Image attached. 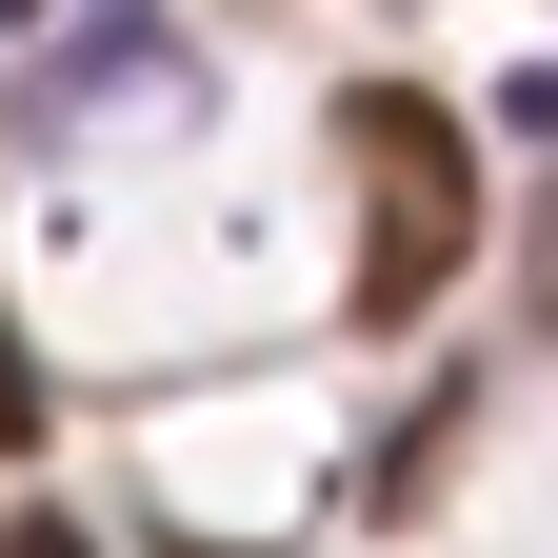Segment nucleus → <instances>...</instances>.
I'll use <instances>...</instances> for the list:
<instances>
[{
	"label": "nucleus",
	"mask_w": 558,
	"mask_h": 558,
	"mask_svg": "<svg viewBox=\"0 0 558 558\" xmlns=\"http://www.w3.org/2000/svg\"><path fill=\"white\" fill-rule=\"evenodd\" d=\"M339 160H360V319H418L478 259V140H459V100L360 81L339 100Z\"/></svg>",
	"instance_id": "obj_1"
},
{
	"label": "nucleus",
	"mask_w": 558,
	"mask_h": 558,
	"mask_svg": "<svg viewBox=\"0 0 558 558\" xmlns=\"http://www.w3.org/2000/svg\"><path fill=\"white\" fill-rule=\"evenodd\" d=\"M0 459H40V360H21V319H0Z\"/></svg>",
	"instance_id": "obj_2"
},
{
	"label": "nucleus",
	"mask_w": 558,
	"mask_h": 558,
	"mask_svg": "<svg viewBox=\"0 0 558 558\" xmlns=\"http://www.w3.org/2000/svg\"><path fill=\"white\" fill-rule=\"evenodd\" d=\"M0 558H100V538H81V519H21V538H0Z\"/></svg>",
	"instance_id": "obj_3"
},
{
	"label": "nucleus",
	"mask_w": 558,
	"mask_h": 558,
	"mask_svg": "<svg viewBox=\"0 0 558 558\" xmlns=\"http://www.w3.org/2000/svg\"><path fill=\"white\" fill-rule=\"evenodd\" d=\"M519 300H538V319H558V199H538V279H519Z\"/></svg>",
	"instance_id": "obj_4"
}]
</instances>
